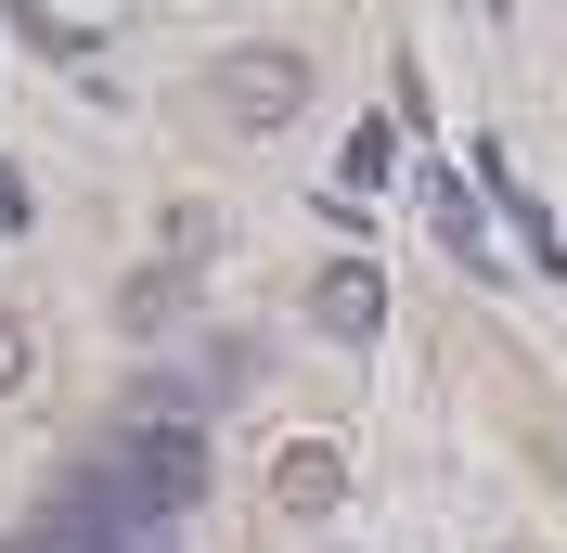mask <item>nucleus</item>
Masks as SVG:
<instances>
[{"label": "nucleus", "mask_w": 567, "mask_h": 553, "mask_svg": "<svg viewBox=\"0 0 567 553\" xmlns=\"http://www.w3.org/2000/svg\"><path fill=\"white\" fill-rule=\"evenodd\" d=\"M207 104L233 116V129H284V116L310 104V65H297V52H219V65H207Z\"/></svg>", "instance_id": "obj_1"}, {"label": "nucleus", "mask_w": 567, "mask_h": 553, "mask_svg": "<svg viewBox=\"0 0 567 553\" xmlns=\"http://www.w3.org/2000/svg\"><path fill=\"white\" fill-rule=\"evenodd\" d=\"M207 489V450H194V425H155V438H130V502L142 515H181Z\"/></svg>", "instance_id": "obj_2"}, {"label": "nucleus", "mask_w": 567, "mask_h": 553, "mask_svg": "<svg viewBox=\"0 0 567 553\" xmlns=\"http://www.w3.org/2000/svg\"><path fill=\"white\" fill-rule=\"evenodd\" d=\"M310 322L336 347H374V335H388V271H374V258H336V271L310 283Z\"/></svg>", "instance_id": "obj_3"}, {"label": "nucleus", "mask_w": 567, "mask_h": 553, "mask_svg": "<svg viewBox=\"0 0 567 553\" xmlns=\"http://www.w3.org/2000/svg\"><path fill=\"white\" fill-rule=\"evenodd\" d=\"M271 502H284V515H336V502H349V450H336V438H284Z\"/></svg>", "instance_id": "obj_4"}, {"label": "nucleus", "mask_w": 567, "mask_h": 553, "mask_svg": "<svg viewBox=\"0 0 567 553\" xmlns=\"http://www.w3.org/2000/svg\"><path fill=\"white\" fill-rule=\"evenodd\" d=\"M425 207H439V244H452V258H477V271H491V244H477V194H464L452 168L425 180Z\"/></svg>", "instance_id": "obj_5"}, {"label": "nucleus", "mask_w": 567, "mask_h": 553, "mask_svg": "<svg viewBox=\"0 0 567 553\" xmlns=\"http://www.w3.org/2000/svg\"><path fill=\"white\" fill-rule=\"evenodd\" d=\"M388 168H400V142H388V129H361L349 155H336V194H374V180H388Z\"/></svg>", "instance_id": "obj_6"}, {"label": "nucleus", "mask_w": 567, "mask_h": 553, "mask_svg": "<svg viewBox=\"0 0 567 553\" xmlns=\"http://www.w3.org/2000/svg\"><path fill=\"white\" fill-rule=\"evenodd\" d=\"M13 27H27V39H39V52H91V39H78V27H65V13H52V0H13Z\"/></svg>", "instance_id": "obj_7"}, {"label": "nucleus", "mask_w": 567, "mask_h": 553, "mask_svg": "<svg viewBox=\"0 0 567 553\" xmlns=\"http://www.w3.org/2000/svg\"><path fill=\"white\" fill-rule=\"evenodd\" d=\"M0 386H27V322L0 310Z\"/></svg>", "instance_id": "obj_8"}]
</instances>
